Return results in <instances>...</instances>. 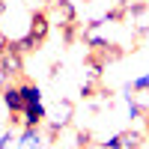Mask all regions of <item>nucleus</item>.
<instances>
[{
	"label": "nucleus",
	"mask_w": 149,
	"mask_h": 149,
	"mask_svg": "<svg viewBox=\"0 0 149 149\" xmlns=\"http://www.w3.org/2000/svg\"><path fill=\"white\" fill-rule=\"evenodd\" d=\"M72 119H74V102L72 98H60L57 95V104H54V113L45 119V134H48V140H54L63 128H69L72 125Z\"/></svg>",
	"instance_id": "nucleus-1"
},
{
	"label": "nucleus",
	"mask_w": 149,
	"mask_h": 149,
	"mask_svg": "<svg viewBox=\"0 0 149 149\" xmlns=\"http://www.w3.org/2000/svg\"><path fill=\"white\" fill-rule=\"evenodd\" d=\"M45 12H48V18H51V24L60 27V30L78 24V3H72V0H54Z\"/></svg>",
	"instance_id": "nucleus-2"
},
{
	"label": "nucleus",
	"mask_w": 149,
	"mask_h": 149,
	"mask_svg": "<svg viewBox=\"0 0 149 149\" xmlns=\"http://www.w3.org/2000/svg\"><path fill=\"white\" fill-rule=\"evenodd\" d=\"M143 143H146V131H140V128H125V131H116L104 146H107V149H143Z\"/></svg>",
	"instance_id": "nucleus-3"
},
{
	"label": "nucleus",
	"mask_w": 149,
	"mask_h": 149,
	"mask_svg": "<svg viewBox=\"0 0 149 149\" xmlns=\"http://www.w3.org/2000/svg\"><path fill=\"white\" fill-rule=\"evenodd\" d=\"M0 102H3L6 110H9V122H18L21 110H24V95L18 90V84H6L3 90H0Z\"/></svg>",
	"instance_id": "nucleus-4"
},
{
	"label": "nucleus",
	"mask_w": 149,
	"mask_h": 149,
	"mask_svg": "<svg viewBox=\"0 0 149 149\" xmlns=\"http://www.w3.org/2000/svg\"><path fill=\"white\" fill-rule=\"evenodd\" d=\"M0 72H3L9 81H12V78H21V74H24V54L15 51V48L9 45L6 51L0 54Z\"/></svg>",
	"instance_id": "nucleus-5"
},
{
	"label": "nucleus",
	"mask_w": 149,
	"mask_h": 149,
	"mask_svg": "<svg viewBox=\"0 0 149 149\" xmlns=\"http://www.w3.org/2000/svg\"><path fill=\"white\" fill-rule=\"evenodd\" d=\"M131 24V33L140 36V39H149V3H140V6H131L128 9V21Z\"/></svg>",
	"instance_id": "nucleus-6"
},
{
	"label": "nucleus",
	"mask_w": 149,
	"mask_h": 149,
	"mask_svg": "<svg viewBox=\"0 0 149 149\" xmlns=\"http://www.w3.org/2000/svg\"><path fill=\"white\" fill-rule=\"evenodd\" d=\"M51 18H48V12L45 9H33V18H30V36L39 45H45L48 42V36H51Z\"/></svg>",
	"instance_id": "nucleus-7"
},
{
	"label": "nucleus",
	"mask_w": 149,
	"mask_h": 149,
	"mask_svg": "<svg viewBox=\"0 0 149 149\" xmlns=\"http://www.w3.org/2000/svg\"><path fill=\"white\" fill-rule=\"evenodd\" d=\"M48 134L42 128H24L18 134V149H48Z\"/></svg>",
	"instance_id": "nucleus-8"
},
{
	"label": "nucleus",
	"mask_w": 149,
	"mask_h": 149,
	"mask_svg": "<svg viewBox=\"0 0 149 149\" xmlns=\"http://www.w3.org/2000/svg\"><path fill=\"white\" fill-rule=\"evenodd\" d=\"M18 90H21V95H24V107H30V104H42V86L36 84V81H21Z\"/></svg>",
	"instance_id": "nucleus-9"
},
{
	"label": "nucleus",
	"mask_w": 149,
	"mask_h": 149,
	"mask_svg": "<svg viewBox=\"0 0 149 149\" xmlns=\"http://www.w3.org/2000/svg\"><path fill=\"white\" fill-rule=\"evenodd\" d=\"M9 45L15 48V51H21V54H30V51H36V48H39V42H36L30 33H24V36H18V39H12Z\"/></svg>",
	"instance_id": "nucleus-10"
},
{
	"label": "nucleus",
	"mask_w": 149,
	"mask_h": 149,
	"mask_svg": "<svg viewBox=\"0 0 149 149\" xmlns=\"http://www.w3.org/2000/svg\"><path fill=\"white\" fill-rule=\"evenodd\" d=\"M131 98H134V104H137L140 110H143V113L149 116V86H146V90H131V86H128V90H125Z\"/></svg>",
	"instance_id": "nucleus-11"
},
{
	"label": "nucleus",
	"mask_w": 149,
	"mask_h": 149,
	"mask_svg": "<svg viewBox=\"0 0 149 149\" xmlns=\"http://www.w3.org/2000/svg\"><path fill=\"white\" fill-rule=\"evenodd\" d=\"M0 149H18V134L12 131V128L0 134Z\"/></svg>",
	"instance_id": "nucleus-12"
},
{
	"label": "nucleus",
	"mask_w": 149,
	"mask_h": 149,
	"mask_svg": "<svg viewBox=\"0 0 149 149\" xmlns=\"http://www.w3.org/2000/svg\"><path fill=\"white\" fill-rule=\"evenodd\" d=\"M125 113H128V119H131V122H134V119H140V116H146L143 110H140L137 104H134V98H131L128 93H125Z\"/></svg>",
	"instance_id": "nucleus-13"
},
{
	"label": "nucleus",
	"mask_w": 149,
	"mask_h": 149,
	"mask_svg": "<svg viewBox=\"0 0 149 149\" xmlns=\"http://www.w3.org/2000/svg\"><path fill=\"white\" fill-rule=\"evenodd\" d=\"M128 86H131V90H146V86H149V72H146V74H137Z\"/></svg>",
	"instance_id": "nucleus-14"
},
{
	"label": "nucleus",
	"mask_w": 149,
	"mask_h": 149,
	"mask_svg": "<svg viewBox=\"0 0 149 149\" xmlns=\"http://www.w3.org/2000/svg\"><path fill=\"white\" fill-rule=\"evenodd\" d=\"M140 3H149V0H119V6L125 9V12H128L131 6H140Z\"/></svg>",
	"instance_id": "nucleus-15"
},
{
	"label": "nucleus",
	"mask_w": 149,
	"mask_h": 149,
	"mask_svg": "<svg viewBox=\"0 0 149 149\" xmlns=\"http://www.w3.org/2000/svg\"><path fill=\"white\" fill-rule=\"evenodd\" d=\"M0 122H9V110H6L3 102H0Z\"/></svg>",
	"instance_id": "nucleus-16"
},
{
	"label": "nucleus",
	"mask_w": 149,
	"mask_h": 149,
	"mask_svg": "<svg viewBox=\"0 0 149 149\" xmlns=\"http://www.w3.org/2000/svg\"><path fill=\"white\" fill-rule=\"evenodd\" d=\"M143 131H146V140H149V116H146V128Z\"/></svg>",
	"instance_id": "nucleus-17"
}]
</instances>
